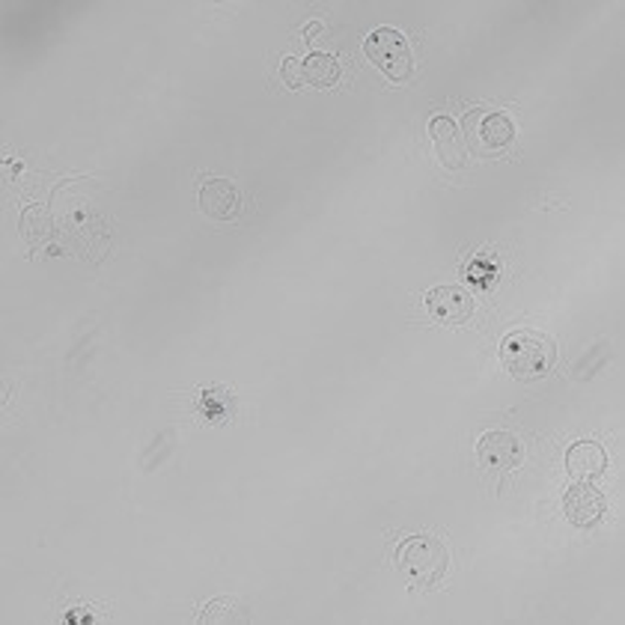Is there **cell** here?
Here are the masks:
<instances>
[{"label":"cell","mask_w":625,"mask_h":625,"mask_svg":"<svg viewBox=\"0 0 625 625\" xmlns=\"http://www.w3.org/2000/svg\"><path fill=\"white\" fill-rule=\"evenodd\" d=\"M280 72H283V83H287L289 90H298L301 83H304V72H301V63L287 57L283 66H280Z\"/></svg>","instance_id":"cell-13"},{"label":"cell","mask_w":625,"mask_h":625,"mask_svg":"<svg viewBox=\"0 0 625 625\" xmlns=\"http://www.w3.org/2000/svg\"><path fill=\"white\" fill-rule=\"evenodd\" d=\"M426 310L432 319H438L444 325H461L471 319L473 298L461 287H435L426 295Z\"/></svg>","instance_id":"cell-7"},{"label":"cell","mask_w":625,"mask_h":625,"mask_svg":"<svg viewBox=\"0 0 625 625\" xmlns=\"http://www.w3.org/2000/svg\"><path fill=\"white\" fill-rule=\"evenodd\" d=\"M566 468L574 480H599L607 468V453L602 450V444L578 442L566 453Z\"/></svg>","instance_id":"cell-10"},{"label":"cell","mask_w":625,"mask_h":625,"mask_svg":"<svg viewBox=\"0 0 625 625\" xmlns=\"http://www.w3.org/2000/svg\"><path fill=\"white\" fill-rule=\"evenodd\" d=\"M501 358L506 360V369L518 381H536L554 369L557 346L551 337H545L539 331H515L503 339Z\"/></svg>","instance_id":"cell-1"},{"label":"cell","mask_w":625,"mask_h":625,"mask_svg":"<svg viewBox=\"0 0 625 625\" xmlns=\"http://www.w3.org/2000/svg\"><path fill=\"white\" fill-rule=\"evenodd\" d=\"M200 623H247V611L238 605L236 599L224 595V599H215L205 607L200 614Z\"/></svg>","instance_id":"cell-12"},{"label":"cell","mask_w":625,"mask_h":625,"mask_svg":"<svg viewBox=\"0 0 625 625\" xmlns=\"http://www.w3.org/2000/svg\"><path fill=\"white\" fill-rule=\"evenodd\" d=\"M301 72H304V81L313 83V87H334L339 81V63L331 54L313 52L308 60L301 63Z\"/></svg>","instance_id":"cell-11"},{"label":"cell","mask_w":625,"mask_h":625,"mask_svg":"<svg viewBox=\"0 0 625 625\" xmlns=\"http://www.w3.org/2000/svg\"><path fill=\"white\" fill-rule=\"evenodd\" d=\"M605 510V494L593 489L590 482H574L563 498V513L574 527H593V524L602 522Z\"/></svg>","instance_id":"cell-6"},{"label":"cell","mask_w":625,"mask_h":625,"mask_svg":"<svg viewBox=\"0 0 625 625\" xmlns=\"http://www.w3.org/2000/svg\"><path fill=\"white\" fill-rule=\"evenodd\" d=\"M477 456L486 468H492V471H513L518 468L524 459V447L522 442L515 438L513 432H503V429H492L486 432L477 444Z\"/></svg>","instance_id":"cell-5"},{"label":"cell","mask_w":625,"mask_h":625,"mask_svg":"<svg viewBox=\"0 0 625 625\" xmlns=\"http://www.w3.org/2000/svg\"><path fill=\"white\" fill-rule=\"evenodd\" d=\"M429 137L435 144V153L444 161V167L450 170H459L465 167V158H468V149H465V141H461L459 125L453 123L450 116H435L429 120Z\"/></svg>","instance_id":"cell-9"},{"label":"cell","mask_w":625,"mask_h":625,"mask_svg":"<svg viewBox=\"0 0 625 625\" xmlns=\"http://www.w3.org/2000/svg\"><path fill=\"white\" fill-rule=\"evenodd\" d=\"M397 566L409 581H417V584H438L450 566V554L444 548L435 536H409L405 543L400 545L397 551Z\"/></svg>","instance_id":"cell-2"},{"label":"cell","mask_w":625,"mask_h":625,"mask_svg":"<svg viewBox=\"0 0 625 625\" xmlns=\"http://www.w3.org/2000/svg\"><path fill=\"white\" fill-rule=\"evenodd\" d=\"M461 125H465V132L471 137L473 149H486V153L506 149L515 137L513 120L501 111H471L461 120Z\"/></svg>","instance_id":"cell-4"},{"label":"cell","mask_w":625,"mask_h":625,"mask_svg":"<svg viewBox=\"0 0 625 625\" xmlns=\"http://www.w3.org/2000/svg\"><path fill=\"white\" fill-rule=\"evenodd\" d=\"M364 52L393 81H409L411 78V69H414L411 45L400 31H393V27L372 31L367 36V42H364Z\"/></svg>","instance_id":"cell-3"},{"label":"cell","mask_w":625,"mask_h":625,"mask_svg":"<svg viewBox=\"0 0 625 625\" xmlns=\"http://www.w3.org/2000/svg\"><path fill=\"white\" fill-rule=\"evenodd\" d=\"M200 209L205 217L233 221L242 212V191L230 179H209L200 188Z\"/></svg>","instance_id":"cell-8"}]
</instances>
